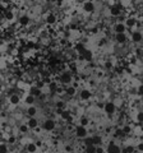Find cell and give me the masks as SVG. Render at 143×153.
<instances>
[{
    "label": "cell",
    "mask_w": 143,
    "mask_h": 153,
    "mask_svg": "<svg viewBox=\"0 0 143 153\" xmlns=\"http://www.w3.org/2000/svg\"><path fill=\"white\" fill-rule=\"evenodd\" d=\"M59 82L61 84H65V85L72 84V82H73V74H72L70 71H68V70L63 71V73L59 75Z\"/></svg>",
    "instance_id": "1"
},
{
    "label": "cell",
    "mask_w": 143,
    "mask_h": 153,
    "mask_svg": "<svg viewBox=\"0 0 143 153\" xmlns=\"http://www.w3.org/2000/svg\"><path fill=\"white\" fill-rule=\"evenodd\" d=\"M104 111L106 115H109V116H111V115L115 114L116 111V105L114 103V101H109L104 105Z\"/></svg>",
    "instance_id": "2"
},
{
    "label": "cell",
    "mask_w": 143,
    "mask_h": 153,
    "mask_svg": "<svg viewBox=\"0 0 143 153\" xmlns=\"http://www.w3.org/2000/svg\"><path fill=\"white\" fill-rule=\"evenodd\" d=\"M75 137L79 138V139H86L88 137V130L86 126H82V125H78L75 128Z\"/></svg>",
    "instance_id": "3"
},
{
    "label": "cell",
    "mask_w": 143,
    "mask_h": 153,
    "mask_svg": "<svg viewBox=\"0 0 143 153\" xmlns=\"http://www.w3.org/2000/svg\"><path fill=\"white\" fill-rule=\"evenodd\" d=\"M42 128H44V130H46V131H54L56 128V121L54 119H46L44 124H42Z\"/></svg>",
    "instance_id": "4"
},
{
    "label": "cell",
    "mask_w": 143,
    "mask_h": 153,
    "mask_svg": "<svg viewBox=\"0 0 143 153\" xmlns=\"http://www.w3.org/2000/svg\"><path fill=\"white\" fill-rule=\"evenodd\" d=\"M130 41L133 42V44H139V42L143 41V33L141 31H132Z\"/></svg>",
    "instance_id": "5"
},
{
    "label": "cell",
    "mask_w": 143,
    "mask_h": 153,
    "mask_svg": "<svg viewBox=\"0 0 143 153\" xmlns=\"http://www.w3.org/2000/svg\"><path fill=\"white\" fill-rule=\"evenodd\" d=\"M82 9H83L84 13L92 14V13H95V10H96V5H95V3H92V1H86L82 4Z\"/></svg>",
    "instance_id": "6"
},
{
    "label": "cell",
    "mask_w": 143,
    "mask_h": 153,
    "mask_svg": "<svg viewBox=\"0 0 143 153\" xmlns=\"http://www.w3.org/2000/svg\"><path fill=\"white\" fill-rule=\"evenodd\" d=\"M31 23V18L27 14H22V16L18 17V25L21 27H27Z\"/></svg>",
    "instance_id": "7"
},
{
    "label": "cell",
    "mask_w": 143,
    "mask_h": 153,
    "mask_svg": "<svg viewBox=\"0 0 143 153\" xmlns=\"http://www.w3.org/2000/svg\"><path fill=\"white\" fill-rule=\"evenodd\" d=\"M92 97V92L87 88H83L79 91V98L82 100V101H88V100H91Z\"/></svg>",
    "instance_id": "8"
},
{
    "label": "cell",
    "mask_w": 143,
    "mask_h": 153,
    "mask_svg": "<svg viewBox=\"0 0 143 153\" xmlns=\"http://www.w3.org/2000/svg\"><path fill=\"white\" fill-rule=\"evenodd\" d=\"M28 94L33 96V97H41L42 96V89L39 88L37 85H31L30 89H28Z\"/></svg>",
    "instance_id": "9"
},
{
    "label": "cell",
    "mask_w": 143,
    "mask_h": 153,
    "mask_svg": "<svg viewBox=\"0 0 143 153\" xmlns=\"http://www.w3.org/2000/svg\"><path fill=\"white\" fill-rule=\"evenodd\" d=\"M106 153H121V148L118 144H115L114 142L109 143V146L106 148Z\"/></svg>",
    "instance_id": "10"
},
{
    "label": "cell",
    "mask_w": 143,
    "mask_h": 153,
    "mask_svg": "<svg viewBox=\"0 0 143 153\" xmlns=\"http://www.w3.org/2000/svg\"><path fill=\"white\" fill-rule=\"evenodd\" d=\"M114 32H115V35H118V33H125V32H127V26H125V23L118 22L116 25L114 26Z\"/></svg>",
    "instance_id": "11"
},
{
    "label": "cell",
    "mask_w": 143,
    "mask_h": 153,
    "mask_svg": "<svg viewBox=\"0 0 143 153\" xmlns=\"http://www.w3.org/2000/svg\"><path fill=\"white\" fill-rule=\"evenodd\" d=\"M8 101H9V103H10L12 106H17V105H19V102H21V96L17 94V93H13V94L9 96Z\"/></svg>",
    "instance_id": "12"
},
{
    "label": "cell",
    "mask_w": 143,
    "mask_h": 153,
    "mask_svg": "<svg viewBox=\"0 0 143 153\" xmlns=\"http://www.w3.org/2000/svg\"><path fill=\"white\" fill-rule=\"evenodd\" d=\"M124 23H125V26L127 28H133V27H136L137 26V23H138V19L136 17H128L125 21H124Z\"/></svg>",
    "instance_id": "13"
},
{
    "label": "cell",
    "mask_w": 143,
    "mask_h": 153,
    "mask_svg": "<svg viewBox=\"0 0 143 153\" xmlns=\"http://www.w3.org/2000/svg\"><path fill=\"white\" fill-rule=\"evenodd\" d=\"M26 124L28 125V128H30L31 130H35L36 128H39V120H37L36 117H28Z\"/></svg>",
    "instance_id": "14"
},
{
    "label": "cell",
    "mask_w": 143,
    "mask_h": 153,
    "mask_svg": "<svg viewBox=\"0 0 143 153\" xmlns=\"http://www.w3.org/2000/svg\"><path fill=\"white\" fill-rule=\"evenodd\" d=\"M92 57H93V52L91 50H86L82 55H79V59H82L83 61H91L92 60Z\"/></svg>",
    "instance_id": "15"
},
{
    "label": "cell",
    "mask_w": 143,
    "mask_h": 153,
    "mask_svg": "<svg viewBox=\"0 0 143 153\" xmlns=\"http://www.w3.org/2000/svg\"><path fill=\"white\" fill-rule=\"evenodd\" d=\"M127 40H128L127 33H118V35H115V41L118 42V44L124 45L127 42Z\"/></svg>",
    "instance_id": "16"
},
{
    "label": "cell",
    "mask_w": 143,
    "mask_h": 153,
    "mask_svg": "<svg viewBox=\"0 0 143 153\" xmlns=\"http://www.w3.org/2000/svg\"><path fill=\"white\" fill-rule=\"evenodd\" d=\"M56 22H58V18H56V16L54 13H49V14H47V17H46V23H47V25L54 26Z\"/></svg>",
    "instance_id": "17"
},
{
    "label": "cell",
    "mask_w": 143,
    "mask_h": 153,
    "mask_svg": "<svg viewBox=\"0 0 143 153\" xmlns=\"http://www.w3.org/2000/svg\"><path fill=\"white\" fill-rule=\"evenodd\" d=\"M26 149H27L28 153H36L37 149H39V147H37L36 142H31V143H28V144L26 146Z\"/></svg>",
    "instance_id": "18"
},
{
    "label": "cell",
    "mask_w": 143,
    "mask_h": 153,
    "mask_svg": "<svg viewBox=\"0 0 143 153\" xmlns=\"http://www.w3.org/2000/svg\"><path fill=\"white\" fill-rule=\"evenodd\" d=\"M26 114L28 117H35L37 115V107L36 106H28L26 110Z\"/></svg>",
    "instance_id": "19"
},
{
    "label": "cell",
    "mask_w": 143,
    "mask_h": 153,
    "mask_svg": "<svg viewBox=\"0 0 143 153\" xmlns=\"http://www.w3.org/2000/svg\"><path fill=\"white\" fill-rule=\"evenodd\" d=\"M65 93L69 96V97H73V96L77 94V88L74 87V85H68L65 89Z\"/></svg>",
    "instance_id": "20"
},
{
    "label": "cell",
    "mask_w": 143,
    "mask_h": 153,
    "mask_svg": "<svg viewBox=\"0 0 143 153\" xmlns=\"http://www.w3.org/2000/svg\"><path fill=\"white\" fill-rule=\"evenodd\" d=\"M92 139H93V144L96 146V147L102 146V143H104V138L102 137H100V135H92Z\"/></svg>",
    "instance_id": "21"
},
{
    "label": "cell",
    "mask_w": 143,
    "mask_h": 153,
    "mask_svg": "<svg viewBox=\"0 0 143 153\" xmlns=\"http://www.w3.org/2000/svg\"><path fill=\"white\" fill-rule=\"evenodd\" d=\"M60 117H61V120H64V121H68L69 119H72V114H70V111H69V110H63V112H61Z\"/></svg>",
    "instance_id": "22"
},
{
    "label": "cell",
    "mask_w": 143,
    "mask_h": 153,
    "mask_svg": "<svg viewBox=\"0 0 143 153\" xmlns=\"http://www.w3.org/2000/svg\"><path fill=\"white\" fill-rule=\"evenodd\" d=\"M35 100H36V97H33V96H31V94H27L26 98H25V103L27 105V106H33Z\"/></svg>",
    "instance_id": "23"
},
{
    "label": "cell",
    "mask_w": 143,
    "mask_h": 153,
    "mask_svg": "<svg viewBox=\"0 0 143 153\" xmlns=\"http://www.w3.org/2000/svg\"><path fill=\"white\" fill-rule=\"evenodd\" d=\"M65 106H66V102L64 101V100H58L55 103V107L58 110H65Z\"/></svg>",
    "instance_id": "24"
},
{
    "label": "cell",
    "mask_w": 143,
    "mask_h": 153,
    "mask_svg": "<svg viewBox=\"0 0 143 153\" xmlns=\"http://www.w3.org/2000/svg\"><path fill=\"white\" fill-rule=\"evenodd\" d=\"M104 68L106 70H112L114 69V61L112 60H106L104 61Z\"/></svg>",
    "instance_id": "25"
},
{
    "label": "cell",
    "mask_w": 143,
    "mask_h": 153,
    "mask_svg": "<svg viewBox=\"0 0 143 153\" xmlns=\"http://www.w3.org/2000/svg\"><path fill=\"white\" fill-rule=\"evenodd\" d=\"M88 124H89V119H88L87 116H80V117H79V125L87 128Z\"/></svg>",
    "instance_id": "26"
},
{
    "label": "cell",
    "mask_w": 143,
    "mask_h": 153,
    "mask_svg": "<svg viewBox=\"0 0 143 153\" xmlns=\"http://www.w3.org/2000/svg\"><path fill=\"white\" fill-rule=\"evenodd\" d=\"M96 152H97L96 146H87L84 149V153H96Z\"/></svg>",
    "instance_id": "27"
},
{
    "label": "cell",
    "mask_w": 143,
    "mask_h": 153,
    "mask_svg": "<svg viewBox=\"0 0 143 153\" xmlns=\"http://www.w3.org/2000/svg\"><path fill=\"white\" fill-rule=\"evenodd\" d=\"M121 129H123L124 134H127V135H128V134H130V133L133 131V128H132L130 125H128V124H127V125H123V126H121Z\"/></svg>",
    "instance_id": "28"
},
{
    "label": "cell",
    "mask_w": 143,
    "mask_h": 153,
    "mask_svg": "<svg viewBox=\"0 0 143 153\" xmlns=\"http://www.w3.org/2000/svg\"><path fill=\"white\" fill-rule=\"evenodd\" d=\"M121 152L123 153H133V152H134V147H133V146H127V147L123 148Z\"/></svg>",
    "instance_id": "29"
},
{
    "label": "cell",
    "mask_w": 143,
    "mask_h": 153,
    "mask_svg": "<svg viewBox=\"0 0 143 153\" xmlns=\"http://www.w3.org/2000/svg\"><path fill=\"white\" fill-rule=\"evenodd\" d=\"M49 88H50L51 92H56V91H58V88H59V85H58V83H56V82H51V83L49 84Z\"/></svg>",
    "instance_id": "30"
},
{
    "label": "cell",
    "mask_w": 143,
    "mask_h": 153,
    "mask_svg": "<svg viewBox=\"0 0 143 153\" xmlns=\"http://www.w3.org/2000/svg\"><path fill=\"white\" fill-rule=\"evenodd\" d=\"M136 119H137V121L139 123V124H143V110H141V111L137 112Z\"/></svg>",
    "instance_id": "31"
},
{
    "label": "cell",
    "mask_w": 143,
    "mask_h": 153,
    "mask_svg": "<svg viewBox=\"0 0 143 153\" xmlns=\"http://www.w3.org/2000/svg\"><path fill=\"white\" fill-rule=\"evenodd\" d=\"M0 149H1L0 153H8V144L5 142H3L1 144H0Z\"/></svg>",
    "instance_id": "32"
},
{
    "label": "cell",
    "mask_w": 143,
    "mask_h": 153,
    "mask_svg": "<svg viewBox=\"0 0 143 153\" xmlns=\"http://www.w3.org/2000/svg\"><path fill=\"white\" fill-rule=\"evenodd\" d=\"M16 140H17V138L14 137V135H9V137H8V142H7V143H8L9 146H10V144H14V143H16Z\"/></svg>",
    "instance_id": "33"
},
{
    "label": "cell",
    "mask_w": 143,
    "mask_h": 153,
    "mask_svg": "<svg viewBox=\"0 0 143 153\" xmlns=\"http://www.w3.org/2000/svg\"><path fill=\"white\" fill-rule=\"evenodd\" d=\"M28 129H30V128H28L27 124H22V125L19 126V131H22L23 134H25V133H27V131H28Z\"/></svg>",
    "instance_id": "34"
},
{
    "label": "cell",
    "mask_w": 143,
    "mask_h": 153,
    "mask_svg": "<svg viewBox=\"0 0 143 153\" xmlns=\"http://www.w3.org/2000/svg\"><path fill=\"white\" fill-rule=\"evenodd\" d=\"M137 94H138V96H143V83H141V84L137 87Z\"/></svg>",
    "instance_id": "35"
},
{
    "label": "cell",
    "mask_w": 143,
    "mask_h": 153,
    "mask_svg": "<svg viewBox=\"0 0 143 153\" xmlns=\"http://www.w3.org/2000/svg\"><path fill=\"white\" fill-rule=\"evenodd\" d=\"M137 149L139 151V152H143V142H139L137 144Z\"/></svg>",
    "instance_id": "36"
},
{
    "label": "cell",
    "mask_w": 143,
    "mask_h": 153,
    "mask_svg": "<svg viewBox=\"0 0 143 153\" xmlns=\"http://www.w3.org/2000/svg\"><path fill=\"white\" fill-rule=\"evenodd\" d=\"M96 153H105V149L102 148V146H100V147H97V152Z\"/></svg>",
    "instance_id": "37"
},
{
    "label": "cell",
    "mask_w": 143,
    "mask_h": 153,
    "mask_svg": "<svg viewBox=\"0 0 143 153\" xmlns=\"http://www.w3.org/2000/svg\"><path fill=\"white\" fill-rule=\"evenodd\" d=\"M72 149H73V148H72V146H66V147H65V151H66V152H72Z\"/></svg>",
    "instance_id": "38"
},
{
    "label": "cell",
    "mask_w": 143,
    "mask_h": 153,
    "mask_svg": "<svg viewBox=\"0 0 143 153\" xmlns=\"http://www.w3.org/2000/svg\"><path fill=\"white\" fill-rule=\"evenodd\" d=\"M142 110H143V108H142Z\"/></svg>",
    "instance_id": "39"
}]
</instances>
